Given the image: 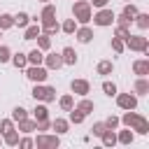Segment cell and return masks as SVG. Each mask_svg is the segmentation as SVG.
<instances>
[{
  "instance_id": "cell-1",
  "label": "cell",
  "mask_w": 149,
  "mask_h": 149,
  "mask_svg": "<svg viewBox=\"0 0 149 149\" xmlns=\"http://www.w3.org/2000/svg\"><path fill=\"white\" fill-rule=\"evenodd\" d=\"M91 16H93V7L88 5V0H74L72 2V19L81 26L91 23Z\"/></svg>"
},
{
  "instance_id": "cell-2",
  "label": "cell",
  "mask_w": 149,
  "mask_h": 149,
  "mask_svg": "<svg viewBox=\"0 0 149 149\" xmlns=\"http://www.w3.org/2000/svg\"><path fill=\"white\" fill-rule=\"evenodd\" d=\"M30 95L37 100V102H54L56 100V88L54 86H47V84H35Z\"/></svg>"
},
{
  "instance_id": "cell-3",
  "label": "cell",
  "mask_w": 149,
  "mask_h": 149,
  "mask_svg": "<svg viewBox=\"0 0 149 149\" xmlns=\"http://www.w3.org/2000/svg\"><path fill=\"white\" fill-rule=\"evenodd\" d=\"M126 49H130V51H140V54H149V40L144 37V35H128L126 37Z\"/></svg>"
},
{
  "instance_id": "cell-4",
  "label": "cell",
  "mask_w": 149,
  "mask_h": 149,
  "mask_svg": "<svg viewBox=\"0 0 149 149\" xmlns=\"http://www.w3.org/2000/svg\"><path fill=\"white\" fill-rule=\"evenodd\" d=\"M61 144V135H49V133H37V137L33 140V147L37 149H56Z\"/></svg>"
},
{
  "instance_id": "cell-5",
  "label": "cell",
  "mask_w": 149,
  "mask_h": 149,
  "mask_svg": "<svg viewBox=\"0 0 149 149\" xmlns=\"http://www.w3.org/2000/svg\"><path fill=\"white\" fill-rule=\"evenodd\" d=\"M23 70H26V77H28L33 84H44L47 77H49V70H47L44 65H26Z\"/></svg>"
},
{
  "instance_id": "cell-6",
  "label": "cell",
  "mask_w": 149,
  "mask_h": 149,
  "mask_svg": "<svg viewBox=\"0 0 149 149\" xmlns=\"http://www.w3.org/2000/svg\"><path fill=\"white\" fill-rule=\"evenodd\" d=\"M91 21H93L95 26H100V28H107V26L114 23V12H112L109 7H100V9L91 16Z\"/></svg>"
},
{
  "instance_id": "cell-7",
  "label": "cell",
  "mask_w": 149,
  "mask_h": 149,
  "mask_svg": "<svg viewBox=\"0 0 149 149\" xmlns=\"http://www.w3.org/2000/svg\"><path fill=\"white\" fill-rule=\"evenodd\" d=\"M116 105L119 109H137V95L135 93H116Z\"/></svg>"
},
{
  "instance_id": "cell-8",
  "label": "cell",
  "mask_w": 149,
  "mask_h": 149,
  "mask_svg": "<svg viewBox=\"0 0 149 149\" xmlns=\"http://www.w3.org/2000/svg\"><path fill=\"white\" fill-rule=\"evenodd\" d=\"M70 91H72V95L84 98V95L91 93V84H88L86 79H72V81H70Z\"/></svg>"
},
{
  "instance_id": "cell-9",
  "label": "cell",
  "mask_w": 149,
  "mask_h": 149,
  "mask_svg": "<svg viewBox=\"0 0 149 149\" xmlns=\"http://www.w3.org/2000/svg\"><path fill=\"white\" fill-rule=\"evenodd\" d=\"M40 28H42V33H47V35H56V33H61V23L56 21V16L40 19Z\"/></svg>"
},
{
  "instance_id": "cell-10",
  "label": "cell",
  "mask_w": 149,
  "mask_h": 149,
  "mask_svg": "<svg viewBox=\"0 0 149 149\" xmlns=\"http://www.w3.org/2000/svg\"><path fill=\"white\" fill-rule=\"evenodd\" d=\"M42 65H44L47 70H61V68H63V56H61V54H56V51H51V54H47V56H44Z\"/></svg>"
},
{
  "instance_id": "cell-11",
  "label": "cell",
  "mask_w": 149,
  "mask_h": 149,
  "mask_svg": "<svg viewBox=\"0 0 149 149\" xmlns=\"http://www.w3.org/2000/svg\"><path fill=\"white\" fill-rule=\"evenodd\" d=\"M74 37H77V42H81V44H88V42L93 40V28H88V23H86V26H77V30H74Z\"/></svg>"
},
{
  "instance_id": "cell-12",
  "label": "cell",
  "mask_w": 149,
  "mask_h": 149,
  "mask_svg": "<svg viewBox=\"0 0 149 149\" xmlns=\"http://www.w3.org/2000/svg\"><path fill=\"white\" fill-rule=\"evenodd\" d=\"M137 135H149V121L142 116V114H137L135 116V121H133V126H130Z\"/></svg>"
},
{
  "instance_id": "cell-13",
  "label": "cell",
  "mask_w": 149,
  "mask_h": 149,
  "mask_svg": "<svg viewBox=\"0 0 149 149\" xmlns=\"http://www.w3.org/2000/svg\"><path fill=\"white\" fill-rule=\"evenodd\" d=\"M133 72L137 77H147L149 74V58H137L133 61Z\"/></svg>"
},
{
  "instance_id": "cell-14",
  "label": "cell",
  "mask_w": 149,
  "mask_h": 149,
  "mask_svg": "<svg viewBox=\"0 0 149 149\" xmlns=\"http://www.w3.org/2000/svg\"><path fill=\"white\" fill-rule=\"evenodd\" d=\"M19 123V133H23V135H30V133H35V126H37V121L35 119H30V116H26V119H21V121H16Z\"/></svg>"
},
{
  "instance_id": "cell-15",
  "label": "cell",
  "mask_w": 149,
  "mask_h": 149,
  "mask_svg": "<svg viewBox=\"0 0 149 149\" xmlns=\"http://www.w3.org/2000/svg\"><path fill=\"white\" fill-rule=\"evenodd\" d=\"M51 130H54L56 135H65V133L70 130V121H68V119H61V116H56V119L51 121Z\"/></svg>"
},
{
  "instance_id": "cell-16",
  "label": "cell",
  "mask_w": 149,
  "mask_h": 149,
  "mask_svg": "<svg viewBox=\"0 0 149 149\" xmlns=\"http://www.w3.org/2000/svg\"><path fill=\"white\" fill-rule=\"evenodd\" d=\"M133 140H135V133H133V128H126L123 126V130H119L116 133V144H133Z\"/></svg>"
},
{
  "instance_id": "cell-17",
  "label": "cell",
  "mask_w": 149,
  "mask_h": 149,
  "mask_svg": "<svg viewBox=\"0 0 149 149\" xmlns=\"http://www.w3.org/2000/svg\"><path fill=\"white\" fill-rule=\"evenodd\" d=\"M133 93L135 95H147L149 93V79L147 77H137L135 84H133Z\"/></svg>"
},
{
  "instance_id": "cell-18",
  "label": "cell",
  "mask_w": 149,
  "mask_h": 149,
  "mask_svg": "<svg viewBox=\"0 0 149 149\" xmlns=\"http://www.w3.org/2000/svg\"><path fill=\"white\" fill-rule=\"evenodd\" d=\"M61 56H63V65H77V61H79V56H77V51L72 47H65L61 51Z\"/></svg>"
},
{
  "instance_id": "cell-19",
  "label": "cell",
  "mask_w": 149,
  "mask_h": 149,
  "mask_svg": "<svg viewBox=\"0 0 149 149\" xmlns=\"http://www.w3.org/2000/svg\"><path fill=\"white\" fill-rule=\"evenodd\" d=\"M26 58H28V65H42V61H44V51H42V49H33V51L26 54Z\"/></svg>"
},
{
  "instance_id": "cell-20",
  "label": "cell",
  "mask_w": 149,
  "mask_h": 149,
  "mask_svg": "<svg viewBox=\"0 0 149 149\" xmlns=\"http://www.w3.org/2000/svg\"><path fill=\"white\" fill-rule=\"evenodd\" d=\"M74 107H77V109H79L81 114H86V116H88V114H93V109H95V105H93V100H88L86 95H84V98H81V100H79V102H77Z\"/></svg>"
},
{
  "instance_id": "cell-21",
  "label": "cell",
  "mask_w": 149,
  "mask_h": 149,
  "mask_svg": "<svg viewBox=\"0 0 149 149\" xmlns=\"http://www.w3.org/2000/svg\"><path fill=\"white\" fill-rule=\"evenodd\" d=\"M2 144H7V147H16V144H19V130L12 128V130L2 133Z\"/></svg>"
},
{
  "instance_id": "cell-22",
  "label": "cell",
  "mask_w": 149,
  "mask_h": 149,
  "mask_svg": "<svg viewBox=\"0 0 149 149\" xmlns=\"http://www.w3.org/2000/svg\"><path fill=\"white\" fill-rule=\"evenodd\" d=\"M95 72H98L100 77H107V74L114 72V63H112V61H100V63L95 65Z\"/></svg>"
},
{
  "instance_id": "cell-23",
  "label": "cell",
  "mask_w": 149,
  "mask_h": 149,
  "mask_svg": "<svg viewBox=\"0 0 149 149\" xmlns=\"http://www.w3.org/2000/svg\"><path fill=\"white\" fill-rule=\"evenodd\" d=\"M133 23H135L140 30H147V28H149V14H147V12H137L135 19H133Z\"/></svg>"
},
{
  "instance_id": "cell-24",
  "label": "cell",
  "mask_w": 149,
  "mask_h": 149,
  "mask_svg": "<svg viewBox=\"0 0 149 149\" xmlns=\"http://www.w3.org/2000/svg\"><path fill=\"white\" fill-rule=\"evenodd\" d=\"M9 63H12V65H14L16 70H23V68L28 65V58H26V54H21V51H19V54H12Z\"/></svg>"
},
{
  "instance_id": "cell-25",
  "label": "cell",
  "mask_w": 149,
  "mask_h": 149,
  "mask_svg": "<svg viewBox=\"0 0 149 149\" xmlns=\"http://www.w3.org/2000/svg\"><path fill=\"white\" fill-rule=\"evenodd\" d=\"M58 105H61V109H63V112H70V109L74 107V95H72V93L61 95V98H58Z\"/></svg>"
},
{
  "instance_id": "cell-26",
  "label": "cell",
  "mask_w": 149,
  "mask_h": 149,
  "mask_svg": "<svg viewBox=\"0 0 149 149\" xmlns=\"http://www.w3.org/2000/svg\"><path fill=\"white\" fill-rule=\"evenodd\" d=\"M33 119H35V121L49 119V109H47V102H40V105H35V109H33Z\"/></svg>"
},
{
  "instance_id": "cell-27",
  "label": "cell",
  "mask_w": 149,
  "mask_h": 149,
  "mask_svg": "<svg viewBox=\"0 0 149 149\" xmlns=\"http://www.w3.org/2000/svg\"><path fill=\"white\" fill-rule=\"evenodd\" d=\"M100 142H102L105 147H114V144H116V133H114L112 128H105V133L100 135Z\"/></svg>"
},
{
  "instance_id": "cell-28",
  "label": "cell",
  "mask_w": 149,
  "mask_h": 149,
  "mask_svg": "<svg viewBox=\"0 0 149 149\" xmlns=\"http://www.w3.org/2000/svg\"><path fill=\"white\" fill-rule=\"evenodd\" d=\"M40 33H42V28H40L37 23H33V26L28 23V26L23 28V40H35V37H37Z\"/></svg>"
},
{
  "instance_id": "cell-29",
  "label": "cell",
  "mask_w": 149,
  "mask_h": 149,
  "mask_svg": "<svg viewBox=\"0 0 149 149\" xmlns=\"http://www.w3.org/2000/svg\"><path fill=\"white\" fill-rule=\"evenodd\" d=\"M35 40H37V49H42V51H49V49H51V35L40 33Z\"/></svg>"
},
{
  "instance_id": "cell-30",
  "label": "cell",
  "mask_w": 149,
  "mask_h": 149,
  "mask_svg": "<svg viewBox=\"0 0 149 149\" xmlns=\"http://www.w3.org/2000/svg\"><path fill=\"white\" fill-rule=\"evenodd\" d=\"M9 28H14V14L2 12L0 14V30H9Z\"/></svg>"
},
{
  "instance_id": "cell-31",
  "label": "cell",
  "mask_w": 149,
  "mask_h": 149,
  "mask_svg": "<svg viewBox=\"0 0 149 149\" xmlns=\"http://www.w3.org/2000/svg\"><path fill=\"white\" fill-rule=\"evenodd\" d=\"M74 30H77V21H74V19H65V21L61 23V33H65V35H74Z\"/></svg>"
},
{
  "instance_id": "cell-32",
  "label": "cell",
  "mask_w": 149,
  "mask_h": 149,
  "mask_svg": "<svg viewBox=\"0 0 149 149\" xmlns=\"http://www.w3.org/2000/svg\"><path fill=\"white\" fill-rule=\"evenodd\" d=\"M84 119H86V114H81L77 107H72V109H70V116H68V121H70V123L79 126V123H84Z\"/></svg>"
},
{
  "instance_id": "cell-33",
  "label": "cell",
  "mask_w": 149,
  "mask_h": 149,
  "mask_svg": "<svg viewBox=\"0 0 149 149\" xmlns=\"http://www.w3.org/2000/svg\"><path fill=\"white\" fill-rule=\"evenodd\" d=\"M30 23V16H28V12H19V14H14V26H19V28H26Z\"/></svg>"
},
{
  "instance_id": "cell-34",
  "label": "cell",
  "mask_w": 149,
  "mask_h": 149,
  "mask_svg": "<svg viewBox=\"0 0 149 149\" xmlns=\"http://www.w3.org/2000/svg\"><path fill=\"white\" fill-rule=\"evenodd\" d=\"M102 93H105V95H109V98H114V95L119 93V88H116V84H114V81L105 79V81H102Z\"/></svg>"
},
{
  "instance_id": "cell-35",
  "label": "cell",
  "mask_w": 149,
  "mask_h": 149,
  "mask_svg": "<svg viewBox=\"0 0 149 149\" xmlns=\"http://www.w3.org/2000/svg\"><path fill=\"white\" fill-rule=\"evenodd\" d=\"M137 12H140V9H137V5H133V2H126L121 14H123V16H128V19H130V23H133V19H135V14H137Z\"/></svg>"
},
{
  "instance_id": "cell-36",
  "label": "cell",
  "mask_w": 149,
  "mask_h": 149,
  "mask_svg": "<svg viewBox=\"0 0 149 149\" xmlns=\"http://www.w3.org/2000/svg\"><path fill=\"white\" fill-rule=\"evenodd\" d=\"M49 16H56V5H51V2H44L40 19H49Z\"/></svg>"
},
{
  "instance_id": "cell-37",
  "label": "cell",
  "mask_w": 149,
  "mask_h": 149,
  "mask_svg": "<svg viewBox=\"0 0 149 149\" xmlns=\"http://www.w3.org/2000/svg\"><path fill=\"white\" fill-rule=\"evenodd\" d=\"M109 47H112L114 54H123V51H126V44H123V40H119V37H112Z\"/></svg>"
},
{
  "instance_id": "cell-38",
  "label": "cell",
  "mask_w": 149,
  "mask_h": 149,
  "mask_svg": "<svg viewBox=\"0 0 149 149\" xmlns=\"http://www.w3.org/2000/svg\"><path fill=\"white\" fill-rule=\"evenodd\" d=\"M26 116H28V109H26V107L16 105V107L12 109V119H14V121H21V119H26Z\"/></svg>"
},
{
  "instance_id": "cell-39",
  "label": "cell",
  "mask_w": 149,
  "mask_h": 149,
  "mask_svg": "<svg viewBox=\"0 0 149 149\" xmlns=\"http://www.w3.org/2000/svg\"><path fill=\"white\" fill-rule=\"evenodd\" d=\"M128 35H130V28H128V26H116V28H114V37H119V40L126 42Z\"/></svg>"
},
{
  "instance_id": "cell-40",
  "label": "cell",
  "mask_w": 149,
  "mask_h": 149,
  "mask_svg": "<svg viewBox=\"0 0 149 149\" xmlns=\"http://www.w3.org/2000/svg\"><path fill=\"white\" fill-rule=\"evenodd\" d=\"M9 58H12V49L7 44H0V63H9Z\"/></svg>"
},
{
  "instance_id": "cell-41",
  "label": "cell",
  "mask_w": 149,
  "mask_h": 149,
  "mask_svg": "<svg viewBox=\"0 0 149 149\" xmlns=\"http://www.w3.org/2000/svg\"><path fill=\"white\" fill-rule=\"evenodd\" d=\"M102 123H105L107 128H112V130H116V128L121 126V121H119V116H114V114H112V116H107V119H105Z\"/></svg>"
},
{
  "instance_id": "cell-42",
  "label": "cell",
  "mask_w": 149,
  "mask_h": 149,
  "mask_svg": "<svg viewBox=\"0 0 149 149\" xmlns=\"http://www.w3.org/2000/svg\"><path fill=\"white\" fill-rule=\"evenodd\" d=\"M35 130H37V133H47V130H51V121H49V119H42V121H37Z\"/></svg>"
},
{
  "instance_id": "cell-43",
  "label": "cell",
  "mask_w": 149,
  "mask_h": 149,
  "mask_svg": "<svg viewBox=\"0 0 149 149\" xmlns=\"http://www.w3.org/2000/svg\"><path fill=\"white\" fill-rule=\"evenodd\" d=\"M12 128H14V119H12V116L0 121V135H2V133H7V130H12Z\"/></svg>"
},
{
  "instance_id": "cell-44",
  "label": "cell",
  "mask_w": 149,
  "mask_h": 149,
  "mask_svg": "<svg viewBox=\"0 0 149 149\" xmlns=\"http://www.w3.org/2000/svg\"><path fill=\"white\" fill-rule=\"evenodd\" d=\"M105 128H107V126H105L102 121H95V123H93V128H91V133H93L95 137H100V135L105 133Z\"/></svg>"
},
{
  "instance_id": "cell-45",
  "label": "cell",
  "mask_w": 149,
  "mask_h": 149,
  "mask_svg": "<svg viewBox=\"0 0 149 149\" xmlns=\"http://www.w3.org/2000/svg\"><path fill=\"white\" fill-rule=\"evenodd\" d=\"M114 23H116V26H130V19L123 16V14H119V16L114 14Z\"/></svg>"
},
{
  "instance_id": "cell-46",
  "label": "cell",
  "mask_w": 149,
  "mask_h": 149,
  "mask_svg": "<svg viewBox=\"0 0 149 149\" xmlns=\"http://www.w3.org/2000/svg\"><path fill=\"white\" fill-rule=\"evenodd\" d=\"M16 147H21V149H28V147H33V137H19V144Z\"/></svg>"
},
{
  "instance_id": "cell-47",
  "label": "cell",
  "mask_w": 149,
  "mask_h": 149,
  "mask_svg": "<svg viewBox=\"0 0 149 149\" xmlns=\"http://www.w3.org/2000/svg\"><path fill=\"white\" fill-rule=\"evenodd\" d=\"M88 5H91V7H95V9H100V7H107V5H109V0H88Z\"/></svg>"
},
{
  "instance_id": "cell-48",
  "label": "cell",
  "mask_w": 149,
  "mask_h": 149,
  "mask_svg": "<svg viewBox=\"0 0 149 149\" xmlns=\"http://www.w3.org/2000/svg\"><path fill=\"white\" fill-rule=\"evenodd\" d=\"M0 147H2V135H0Z\"/></svg>"
},
{
  "instance_id": "cell-49",
  "label": "cell",
  "mask_w": 149,
  "mask_h": 149,
  "mask_svg": "<svg viewBox=\"0 0 149 149\" xmlns=\"http://www.w3.org/2000/svg\"><path fill=\"white\" fill-rule=\"evenodd\" d=\"M40 2H49V0H40Z\"/></svg>"
},
{
  "instance_id": "cell-50",
  "label": "cell",
  "mask_w": 149,
  "mask_h": 149,
  "mask_svg": "<svg viewBox=\"0 0 149 149\" xmlns=\"http://www.w3.org/2000/svg\"><path fill=\"white\" fill-rule=\"evenodd\" d=\"M123 2H130V0H123Z\"/></svg>"
},
{
  "instance_id": "cell-51",
  "label": "cell",
  "mask_w": 149,
  "mask_h": 149,
  "mask_svg": "<svg viewBox=\"0 0 149 149\" xmlns=\"http://www.w3.org/2000/svg\"><path fill=\"white\" fill-rule=\"evenodd\" d=\"M0 37H2V30H0Z\"/></svg>"
}]
</instances>
